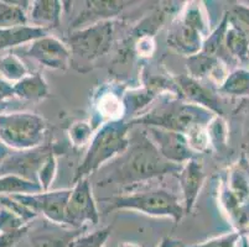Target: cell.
Wrapping results in <instances>:
<instances>
[{
  "mask_svg": "<svg viewBox=\"0 0 249 247\" xmlns=\"http://www.w3.org/2000/svg\"><path fill=\"white\" fill-rule=\"evenodd\" d=\"M181 167L165 160L146 131L142 130L129 137L128 148L118 156L112 166V174L102 181L101 184L114 183L128 188L166 174L175 176Z\"/></svg>",
  "mask_w": 249,
  "mask_h": 247,
  "instance_id": "6da1fadb",
  "label": "cell"
},
{
  "mask_svg": "<svg viewBox=\"0 0 249 247\" xmlns=\"http://www.w3.org/2000/svg\"><path fill=\"white\" fill-rule=\"evenodd\" d=\"M160 98L161 100L159 104L128 121L130 126L159 128L186 136L196 129L207 128L216 116L211 110L182 100L176 95L166 94Z\"/></svg>",
  "mask_w": 249,
  "mask_h": 247,
  "instance_id": "7a4b0ae2",
  "label": "cell"
},
{
  "mask_svg": "<svg viewBox=\"0 0 249 247\" xmlns=\"http://www.w3.org/2000/svg\"><path fill=\"white\" fill-rule=\"evenodd\" d=\"M132 129L126 120L106 122L94 132L82 162L78 165L72 182L89 178L103 165L121 156L129 146V130Z\"/></svg>",
  "mask_w": 249,
  "mask_h": 247,
  "instance_id": "3957f363",
  "label": "cell"
},
{
  "mask_svg": "<svg viewBox=\"0 0 249 247\" xmlns=\"http://www.w3.org/2000/svg\"><path fill=\"white\" fill-rule=\"evenodd\" d=\"M117 37V20H106L71 31L66 41L71 52V66L82 72L83 66L93 65L109 53Z\"/></svg>",
  "mask_w": 249,
  "mask_h": 247,
  "instance_id": "277c9868",
  "label": "cell"
},
{
  "mask_svg": "<svg viewBox=\"0 0 249 247\" xmlns=\"http://www.w3.org/2000/svg\"><path fill=\"white\" fill-rule=\"evenodd\" d=\"M104 200L108 201L106 213L114 210H135L150 216L171 217L176 224L180 223L185 216L183 204L178 194L162 188L119 194Z\"/></svg>",
  "mask_w": 249,
  "mask_h": 247,
  "instance_id": "5b68a950",
  "label": "cell"
},
{
  "mask_svg": "<svg viewBox=\"0 0 249 247\" xmlns=\"http://www.w3.org/2000/svg\"><path fill=\"white\" fill-rule=\"evenodd\" d=\"M47 124L35 113L11 112L0 114V141L13 151L44 145Z\"/></svg>",
  "mask_w": 249,
  "mask_h": 247,
  "instance_id": "8992f818",
  "label": "cell"
},
{
  "mask_svg": "<svg viewBox=\"0 0 249 247\" xmlns=\"http://www.w3.org/2000/svg\"><path fill=\"white\" fill-rule=\"evenodd\" d=\"M99 223V210L94 200L89 178L77 182L67 201L63 226L70 229L89 228Z\"/></svg>",
  "mask_w": 249,
  "mask_h": 247,
  "instance_id": "52a82bcc",
  "label": "cell"
},
{
  "mask_svg": "<svg viewBox=\"0 0 249 247\" xmlns=\"http://www.w3.org/2000/svg\"><path fill=\"white\" fill-rule=\"evenodd\" d=\"M55 149L53 145L44 144L35 148L13 151L0 166V177L17 176L38 184V173Z\"/></svg>",
  "mask_w": 249,
  "mask_h": 247,
  "instance_id": "ba28073f",
  "label": "cell"
},
{
  "mask_svg": "<svg viewBox=\"0 0 249 247\" xmlns=\"http://www.w3.org/2000/svg\"><path fill=\"white\" fill-rule=\"evenodd\" d=\"M72 189L47 190L36 194H17L11 198L28 207L36 214H41L50 223L63 226L65 212Z\"/></svg>",
  "mask_w": 249,
  "mask_h": 247,
  "instance_id": "9c48e42d",
  "label": "cell"
},
{
  "mask_svg": "<svg viewBox=\"0 0 249 247\" xmlns=\"http://www.w3.org/2000/svg\"><path fill=\"white\" fill-rule=\"evenodd\" d=\"M125 92L126 89L121 83H107L93 94V115L89 122L96 131L106 122L125 120V108L123 103Z\"/></svg>",
  "mask_w": 249,
  "mask_h": 247,
  "instance_id": "30bf717a",
  "label": "cell"
},
{
  "mask_svg": "<svg viewBox=\"0 0 249 247\" xmlns=\"http://www.w3.org/2000/svg\"><path fill=\"white\" fill-rule=\"evenodd\" d=\"M25 54L50 69L67 71L71 67L69 46L55 36L47 35L31 42L25 49Z\"/></svg>",
  "mask_w": 249,
  "mask_h": 247,
  "instance_id": "8fae6325",
  "label": "cell"
},
{
  "mask_svg": "<svg viewBox=\"0 0 249 247\" xmlns=\"http://www.w3.org/2000/svg\"><path fill=\"white\" fill-rule=\"evenodd\" d=\"M174 78L178 89V98L208 109L218 116H223L221 95L217 93L216 88L205 84L203 82L192 78L189 74H181Z\"/></svg>",
  "mask_w": 249,
  "mask_h": 247,
  "instance_id": "7c38bea8",
  "label": "cell"
},
{
  "mask_svg": "<svg viewBox=\"0 0 249 247\" xmlns=\"http://www.w3.org/2000/svg\"><path fill=\"white\" fill-rule=\"evenodd\" d=\"M145 131L162 157L169 162L182 166L187 161L197 158L198 155L190 148L186 136L183 133L159 128H145Z\"/></svg>",
  "mask_w": 249,
  "mask_h": 247,
  "instance_id": "4fadbf2b",
  "label": "cell"
},
{
  "mask_svg": "<svg viewBox=\"0 0 249 247\" xmlns=\"http://www.w3.org/2000/svg\"><path fill=\"white\" fill-rule=\"evenodd\" d=\"M138 1H123V0H88L80 15L73 20L71 31L80 30L89 25L106 20H115L128 6Z\"/></svg>",
  "mask_w": 249,
  "mask_h": 247,
  "instance_id": "5bb4252c",
  "label": "cell"
},
{
  "mask_svg": "<svg viewBox=\"0 0 249 247\" xmlns=\"http://www.w3.org/2000/svg\"><path fill=\"white\" fill-rule=\"evenodd\" d=\"M186 68L190 77L201 82H210L216 89L221 87L230 73L227 63L221 58L208 56L202 52L187 57Z\"/></svg>",
  "mask_w": 249,
  "mask_h": 247,
  "instance_id": "9a60e30c",
  "label": "cell"
},
{
  "mask_svg": "<svg viewBox=\"0 0 249 247\" xmlns=\"http://www.w3.org/2000/svg\"><path fill=\"white\" fill-rule=\"evenodd\" d=\"M175 177L180 183L183 209H185V215H187L194 210L198 194L205 183L206 174L203 172L202 163L197 158L187 161L186 163H183Z\"/></svg>",
  "mask_w": 249,
  "mask_h": 247,
  "instance_id": "2e32d148",
  "label": "cell"
},
{
  "mask_svg": "<svg viewBox=\"0 0 249 247\" xmlns=\"http://www.w3.org/2000/svg\"><path fill=\"white\" fill-rule=\"evenodd\" d=\"M203 41L205 38L200 33L183 24L178 16L170 24L166 35V44L178 54H182L187 58L200 53Z\"/></svg>",
  "mask_w": 249,
  "mask_h": 247,
  "instance_id": "e0dca14e",
  "label": "cell"
},
{
  "mask_svg": "<svg viewBox=\"0 0 249 247\" xmlns=\"http://www.w3.org/2000/svg\"><path fill=\"white\" fill-rule=\"evenodd\" d=\"M218 203L234 231H241L249 225V200H241L230 190L225 180L218 188Z\"/></svg>",
  "mask_w": 249,
  "mask_h": 247,
  "instance_id": "ac0fdd59",
  "label": "cell"
},
{
  "mask_svg": "<svg viewBox=\"0 0 249 247\" xmlns=\"http://www.w3.org/2000/svg\"><path fill=\"white\" fill-rule=\"evenodd\" d=\"M63 1L58 0H36L31 1L29 10V25L51 31L61 24Z\"/></svg>",
  "mask_w": 249,
  "mask_h": 247,
  "instance_id": "d6986e66",
  "label": "cell"
},
{
  "mask_svg": "<svg viewBox=\"0 0 249 247\" xmlns=\"http://www.w3.org/2000/svg\"><path fill=\"white\" fill-rule=\"evenodd\" d=\"M88 228L53 229L45 225L40 231L30 234V247H70L71 242L83 235Z\"/></svg>",
  "mask_w": 249,
  "mask_h": 247,
  "instance_id": "ffe728a7",
  "label": "cell"
},
{
  "mask_svg": "<svg viewBox=\"0 0 249 247\" xmlns=\"http://www.w3.org/2000/svg\"><path fill=\"white\" fill-rule=\"evenodd\" d=\"M51 31L41 27H36L33 25H24V26L11 27V29H0V51L21 45H30L34 41L44 36L50 35Z\"/></svg>",
  "mask_w": 249,
  "mask_h": 247,
  "instance_id": "44dd1931",
  "label": "cell"
},
{
  "mask_svg": "<svg viewBox=\"0 0 249 247\" xmlns=\"http://www.w3.org/2000/svg\"><path fill=\"white\" fill-rule=\"evenodd\" d=\"M225 182L237 198L249 200V158L246 153L230 167Z\"/></svg>",
  "mask_w": 249,
  "mask_h": 247,
  "instance_id": "7402d4cb",
  "label": "cell"
},
{
  "mask_svg": "<svg viewBox=\"0 0 249 247\" xmlns=\"http://www.w3.org/2000/svg\"><path fill=\"white\" fill-rule=\"evenodd\" d=\"M178 17L183 24L200 33L203 38L208 37L210 33H212L210 17H208L205 5L201 1H195V0L186 1L185 5L180 8Z\"/></svg>",
  "mask_w": 249,
  "mask_h": 247,
  "instance_id": "603a6c76",
  "label": "cell"
},
{
  "mask_svg": "<svg viewBox=\"0 0 249 247\" xmlns=\"http://www.w3.org/2000/svg\"><path fill=\"white\" fill-rule=\"evenodd\" d=\"M15 97L21 100L40 101L50 97L49 85L40 73H29L14 84Z\"/></svg>",
  "mask_w": 249,
  "mask_h": 247,
  "instance_id": "cb8c5ba5",
  "label": "cell"
},
{
  "mask_svg": "<svg viewBox=\"0 0 249 247\" xmlns=\"http://www.w3.org/2000/svg\"><path fill=\"white\" fill-rule=\"evenodd\" d=\"M156 98H160V95L145 85L126 90L124 93L123 103L125 108V117L130 116L128 121L142 115Z\"/></svg>",
  "mask_w": 249,
  "mask_h": 247,
  "instance_id": "d4e9b609",
  "label": "cell"
},
{
  "mask_svg": "<svg viewBox=\"0 0 249 247\" xmlns=\"http://www.w3.org/2000/svg\"><path fill=\"white\" fill-rule=\"evenodd\" d=\"M31 1L0 0V29L29 25V10Z\"/></svg>",
  "mask_w": 249,
  "mask_h": 247,
  "instance_id": "484cf974",
  "label": "cell"
},
{
  "mask_svg": "<svg viewBox=\"0 0 249 247\" xmlns=\"http://www.w3.org/2000/svg\"><path fill=\"white\" fill-rule=\"evenodd\" d=\"M230 20V19H228ZM225 49L228 57L242 65H249V41L238 27L228 22L225 35Z\"/></svg>",
  "mask_w": 249,
  "mask_h": 247,
  "instance_id": "4316f807",
  "label": "cell"
},
{
  "mask_svg": "<svg viewBox=\"0 0 249 247\" xmlns=\"http://www.w3.org/2000/svg\"><path fill=\"white\" fill-rule=\"evenodd\" d=\"M219 95L246 98L249 97V69L248 68H235L228 73L227 78L217 89Z\"/></svg>",
  "mask_w": 249,
  "mask_h": 247,
  "instance_id": "83f0119b",
  "label": "cell"
},
{
  "mask_svg": "<svg viewBox=\"0 0 249 247\" xmlns=\"http://www.w3.org/2000/svg\"><path fill=\"white\" fill-rule=\"evenodd\" d=\"M44 192L41 185L17 176L0 177V196L11 197L17 194H36Z\"/></svg>",
  "mask_w": 249,
  "mask_h": 247,
  "instance_id": "f1b7e54d",
  "label": "cell"
},
{
  "mask_svg": "<svg viewBox=\"0 0 249 247\" xmlns=\"http://www.w3.org/2000/svg\"><path fill=\"white\" fill-rule=\"evenodd\" d=\"M29 71L18 54L9 52L0 57V77L5 81L18 83L22 78L28 76Z\"/></svg>",
  "mask_w": 249,
  "mask_h": 247,
  "instance_id": "f546056e",
  "label": "cell"
},
{
  "mask_svg": "<svg viewBox=\"0 0 249 247\" xmlns=\"http://www.w3.org/2000/svg\"><path fill=\"white\" fill-rule=\"evenodd\" d=\"M208 139L211 144V149L222 151L227 147L228 139V128L227 122L223 119V116H216L211 120V122L207 126Z\"/></svg>",
  "mask_w": 249,
  "mask_h": 247,
  "instance_id": "4dcf8cb0",
  "label": "cell"
},
{
  "mask_svg": "<svg viewBox=\"0 0 249 247\" xmlns=\"http://www.w3.org/2000/svg\"><path fill=\"white\" fill-rule=\"evenodd\" d=\"M96 129L92 126L89 121H76L69 129L70 144L74 148H82L90 144V140L93 137Z\"/></svg>",
  "mask_w": 249,
  "mask_h": 247,
  "instance_id": "1f68e13d",
  "label": "cell"
},
{
  "mask_svg": "<svg viewBox=\"0 0 249 247\" xmlns=\"http://www.w3.org/2000/svg\"><path fill=\"white\" fill-rule=\"evenodd\" d=\"M112 232V226H106L99 230L83 234L74 239L70 247H103Z\"/></svg>",
  "mask_w": 249,
  "mask_h": 247,
  "instance_id": "d6a6232c",
  "label": "cell"
},
{
  "mask_svg": "<svg viewBox=\"0 0 249 247\" xmlns=\"http://www.w3.org/2000/svg\"><path fill=\"white\" fill-rule=\"evenodd\" d=\"M228 19L247 36L249 41V5L237 3L227 11Z\"/></svg>",
  "mask_w": 249,
  "mask_h": 247,
  "instance_id": "836d02e7",
  "label": "cell"
},
{
  "mask_svg": "<svg viewBox=\"0 0 249 247\" xmlns=\"http://www.w3.org/2000/svg\"><path fill=\"white\" fill-rule=\"evenodd\" d=\"M56 172H57V151L55 149V152H52L51 156L47 158L38 173V184L41 185L44 192L50 190L52 182L55 180Z\"/></svg>",
  "mask_w": 249,
  "mask_h": 247,
  "instance_id": "e575fe53",
  "label": "cell"
},
{
  "mask_svg": "<svg viewBox=\"0 0 249 247\" xmlns=\"http://www.w3.org/2000/svg\"><path fill=\"white\" fill-rule=\"evenodd\" d=\"M241 240V232L239 231H232V232H227V234L208 240V241L202 242V244L191 245V246L182 245V247H238Z\"/></svg>",
  "mask_w": 249,
  "mask_h": 247,
  "instance_id": "d590c367",
  "label": "cell"
},
{
  "mask_svg": "<svg viewBox=\"0 0 249 247\" xmlns=\"http://www.w3.org/2000/svg\"><path fill=\"white\" fill-rule=\"evenodd\" d=\"M0 205L6 209L11 210V212L17 214L18 216L21 217L22 220L26 224H30L34 219L38 216L36 213H34L33 210L29 209L28 207L22 205L21 203L17 201L15 199H13L11 197H0Z\"/></svg>",
  "mask_w": 249,
  "mask_h": 247,
  "instance_id": "8d00e7d4",
  "label": "cell"
},
{
  "mask_svg": "<svg viewBox=\"0 0 249 247\" xmlns=\"http://www.w3.org/2000/svg\"><path fill=\"white\" fill-rule=\"evenodd\" d=\"M29 225L17 214L0 205V232L15 231Z\"/></svg>",
  "mask_w": 249,
  "mask_h": 247,
  "instance_id": "74e56055",
  "label": "cell"
},
{
  "mask_svg": "<svg viewBox=\"0 0 249 247\" xmlns=\"http://www.w3.org/2000/svg\"><path fill=\"white\" fill-rule=\"evenodd\" d=\"M31 231L30 224L15 231L0 232V247H17Z\"/></svg>",
  "mask_w": 249,
  "mask_h": 247,
  "instance_id": "f35d334b",
  "label": "cell"
},
{
  "mask_svg": "<svg viewBox=\"0 0 249 247\" xmlns=\"http://www.w3.org/2000/svg\"><path fill=\"white\" fill-rule=\"evenodd\" d=\"M14 98V84H10L8 81L0 77V103H6Z\"/></svg>",
  "mask_w": 249,
  "mask_h": 247,
  "instance_id": "ab89813d",
  "label": "cell"
},
{
  "mask_svg": "<svg viewBox=\"0 0 249 247\" xmlns=\"http://www.w3.org/2000/svg\"><path fill=\"white\" fill-rule=\"evenodd\" d=\"M11 152H13V149H10L8 146H5L3 142L0 141V166L3 165V162L5 161V158L8 157Z\"/></svg>",
  "mask_w": 249,
  "mask_h": 247,
  "instance_id": "60d3db41",
  "label": "cell"
},
{
  "mask_svg": "<svg viewBox=\"0 0 249 247\" xmlns=\"http://www.w3.org/2000/svg\"><path fill=\"white\" fill-rule=\"evenodd\" d=\"M181 241L175 239H171V237H166L161 241V244L159 245V247H180L181 246Z\"/></svg>",
  "mask_w": 249,
  "mask_h": 247,
  "instance_id": "b9f144b4",
  "label": "cell"
},
{
  "mask_svg": "<svg viewBox=\"0 0 249 247\" xmlns=\"http://www.w3.org/2000/svg\"><path fill=\"white\" fill-rule=\"evenodd\" d=\"M239 232H241V236H242V239H244L247 241V244L249 245V225H247L246 228H243L242 229L241 231H239Z\"/></svg>",
  "mask_w": 249,
  "mask_h": 247,
  "instance_id": "7bdbcfd3",
  "label": "cell"
},
{
  "mask_svg": "<svg viewBox=\"0 0 249 247\" xmlns=\"http://www.w3.org/2000/svg\"><path fill=\"white\" fill-rule=\"evenodd\" d=\"M246 126H247V130L246 132H244V137H246V145L247 147H248V152H249V121L247 122Z\"/></svg>",
  "mask_w": 249,
  "mask_h": 247,
  "instance_id": "ee69618b",
  "label": "cell"
},
{
  "mask_svg": "<svg viewBox=\"0 0 249 247\" xmlns=\"http://www.w3.org/2000/svg\"><path fill=\"white\" fill-rule=\"evenodd\" d=\"M119 247H140V246L137 244H132V242H124V244H122Z\"/></svg>",
  "mask_w": 249,
  "mask_h": 247,
  "instance_id": "f6af8a7d",
  "label": "cell"
},
{
  "mask_svg": "<svg viewBox=\"0 0 249 247\" xmlns=\"http://www.w3.org/2000/svg\"><path fill=\"white\" fill-rule=\"evenodd\" d=\"M180 247H182V245H181V246H180Z\"/></svg>",
  "mask_w": 249,
  "mask_h": 247,
  "instance_id": "bcb514c9",
  "label": "cell"
}]
</instances>
